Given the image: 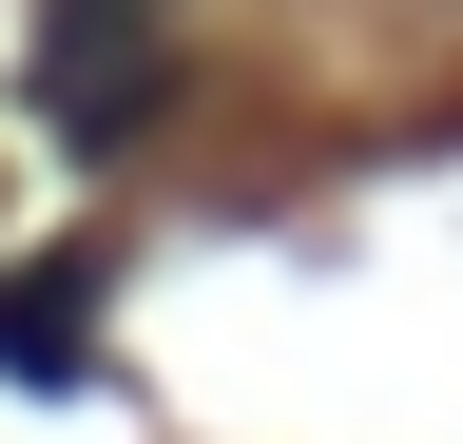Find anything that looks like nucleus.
I'll list each match as a JSON object with an SVG mask.
<instances>
[{"instance_id":"2","label":"nucleus","mask_w":463,"mask_h":444,"mask_svg":"<svg viewBox=\"0 0 463 444\" xmlns=\"http://www.w3.org/2000/svg\"><path fill=\"white\" fill-rule=\"evenodd\" d=\"M0 367H20V386H78L97 367V270H0Z\"/></svg>"},{"instance_id":"1","label":"nucleus","mask_w":463,"mask_h":444,"mask_svg":"<svg viewBox=\"0 0 463 444\" xmlns=\"http://www.w3.org/2000/svg\"><path fill=\"white\" fill-rule=\"evenodd\" d=\"M174 59H194V0H58V20H39V117L78 155H116L174 97Z\"/></svg>"}]
</instances>
